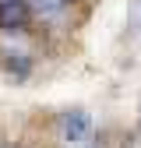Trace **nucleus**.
I'll return each mask as SVG.
<instances>
[{
	"instance_id": "4",
	"label": "nucleus",
	"mask_w": 141,
	"mask_h": 148,
	"mask_svg": "<svg viewBox=\"0 0 141 148\" xmlns=\"http://www.w3.org/2000/svg\"><path fill=\"white\" fill-rule=\"evenodd\" d=\"M70 148H99L95 141H81V145H70Z\"/></svg>"
},
{
	"instance_id": "1",
	"label": "nucleus",
	"mask_w": 141,
	"mask_h": 148,
	"mask_svg": "<svg viewBox=\"0 0 141 148\" xmlns=\"http://www.w3.org/2000/svg\"><path fill=\"white\" fill-rule=\"evenodd\" d=\"M57 134L64 145H81V141H92V116L85 109H64L57 116Z\"/></svg>"
},
{
	"instance_id": "2",
	"label": "nucleus",
	"mask_w": 141,
	"mask_h": 148,
	"mask_svg": "<svg viewBox=\"0 0 141 148\" xmlns=\"http://www.w3.org/2000/svg\"><path fill=\"white\" fill-rule=\"evenodd\" d=\"M28 21V0H0V28L21 32Z\"/></svg>"
},
{
	"instance_id": "3",
	"label": "nucleus",
	"mask_w": 141,
	"mask_h": 148,
	"mask_svg": "<svg viewBox=\"0 0 141 148\" xmlns=\"http://www.w3.org/2000/svg\"><path fill=\"white\" fill-rule=\"evenodd\" d=\"M67 4H70V0H28V11L42 14V18H60Z\"/></svg>"
}]
</instances>
